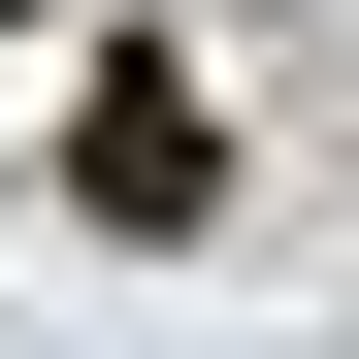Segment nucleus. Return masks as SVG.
Listing matches in <instances>:
<instances>
[{"label": "nucleus", "instance_id": "f257e3e1", "mask_svg": "<svg viewBox=\"0 0 359 359\" xmlns=\"http://www.w3.org/2000/svg\"><path fill=\"white\" fill-rule=\"evenodd\" d=\"M66 196H98V229H131V262H163V229H196V196H229V131H196V66H163V33H131V66H98V98H66Z\"/></svg>", "mask_w": 359, "mask_h": 359}]
</instances>
